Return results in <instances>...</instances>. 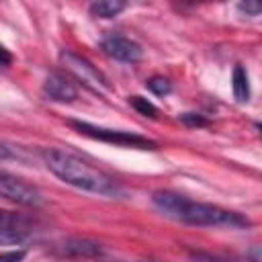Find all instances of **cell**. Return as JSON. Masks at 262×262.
I'll list each match as a JSON object with an SVG mask.
<instances>
[{"instance_id": "obj_15", "label": "cell", "mask_w": 262, "mask_h": 262, "mask_svg": "<svg viewBox=\"0 0 262 262\" xmlns=\"http://www.w3.org/2000/svg\"><path fill=\"white\" fill-rule=\"evenodd\" d=\"M0 160H23V154L12 143L0 139Z\"/></svg>"}, {"instance_id": "obj_5", "label": "cell", "mask_w": 262, "mask_h": 262, "mask_svg": "<svg viewBox=\"0 0 262 262\" xmlns=\"http://www.w3.org/2000/svg\"><path fill=\"white\" fill-rule=\"evenodd\" d=\"M0 199L25 207H39L43 203V194L35 184L4 170H0Z\"/></svg>"}, {"instance_id": "obj_8", "label": "cell", "mask_w": 262, "mask_h": 262, "mask_svg": "<svg viewBox=\"0 0 262 262\" xmlns=\"http://www.w3.org/2000/svg\"><path fill=\"white\" fill-rule=\"evenodd\" d=\"M43 94L55 102H72L78 98V88L70 78L61 74H49L43 84Z\"/></svg>"}, {"instance_id": "obj_2", "label": "cell", "mask_w": 262, "mask_h": 262, "mask_svg": "<svg viewBox=\"0 0 262 262\" xmlns=\"http://www.w3.org/2000/svg\"><path fill=\"white\" fill-rule=\"evenodd\" d=\"M151 203L166 217H172V219L188 223V225H203V227H217V225H229V227L246 225L248 227L250 225V221L235 211H227V209L211 205V203L192 201V199L172 192V190L154 192Z\"/></svg>"}, {"instance_id": "obj_14", "label": "cell", "mask_w": 262, "mask_h": 262, "mask_svg": "<svg viewBox=\"0 0 262 262\" xmlns=\"http://www.w3.org/2000/svg\"><path fill=\"white\" fill-rule=\"evenodd\" d=\"M180 121H182L184 125H188V127H207V125H211V121L205 119V117L199 115V113H182V115H180Z\"/></svg>"}, {"instance_id": "obj_17", "label": "cell", "mask_w": 262, "mask_h": 262, "mask_svg": "<svg viewBox=\"0 0 262 262\" xmlns=\"http://www.w3.org/2000/svg\"><path fill=\"white\" fill-rule=\"evenodd\" d=\"M27 256L25 250H8V252H0V262H23Z\"/></svg>"}, {"instance_id": "obj_19", "label": "cell", "mask_w": 262, "mask_h": 262, "mask_svg": "<svg viewBox=\"0 0 262 262\" xmlns=\"http://www.w3.org/2000/svg\"><path fill=\"white\" fill-rule=\"evenodd\" d=\"M12 63V55H10V51L8 49H4L2 45H0V66H10Z\"/></svg>"}, {"instance_id": "obj_4", "label": "cell", "mask_w": 262, "mask_h": 262, "mask_svg": "<svg viewBox=\"0 0 262 262\" xmlns=\"http://www.w3.org/2000/svg\"><path fill=\"white\" fill-rule=\"evenodd\" d=\"M59 61L61 66L66 68V72H70L78 82H82L88 90L96 92V94H102L104 90H108V80L98 72L96 66H92L86 57L70 51V49H63L59 53Z\"/></svg>"}, {"instance_id": "obj_11", "label": "cell", "mask_w": 262, "mask_h": 262, "mask_svg": "<svg viewBox=\"0 0 262 262\" xmlns=\"http://www.w3.org/2000/svg\"><path fill=\"white\" fill-rule=\"evenodd\" d=\"M125 2L121 0H100V2H94L90 4V12L98 18H113L117 16L121 10H125Z\"/></svg>"}, {"instance_id": "obj_10", "label": "cell", "mask_w": 262, "mask_h": 262, "mask_svg": "<svg viewBox=\"0 0 262 262\" xmlns=\"http://www.w3.org/2000/svg\"><path fill=\"white\" fill-rule=\"evenodd\" d=\"M231 88H233V98L237 102H246L250 98V82H248V72L242 66L233 68L231 74Z\"/></svg>"}, {"instance_id": "obj_3", "label": "cell", "mask_w": 262, "mask_h": 262, "mask_svg": "<svg viewBox=\"0 0 262 262\" xmlns=\"http://www.w3.org/2000/svg\"><path fill=\"white\" fill-rule=\"evenodd\" d=\"M70 125L78 133H82L86 137H92V139H98V141H104V143H115V145H123V147H137V149H158L156 141H151L143 135L131 133V131L98 127V125H92V123H86V121H70Z\"/></svg>"}, {"instance_id": "obj_9", "label": "cell", "mask_w": 262, "mask_h": 262, "mask_svg": "<svg viewBox=\"0 0 262 262\" xmlns=\"http://www.w3.org/2000/svg\"><path fill=\"white\" fill-rule=\"evenodd\" d=\"M57 256H68V258H92L102 254V248L98 242L84 239V237H68L61 244L53 248Z\"/></svg>"}, {"instance_id": "obj_1", "label": "cell", "mask_w": 262, "mask_h": 262, "mask_svg": "<svg viewBox=\"0 0 262 262\" xmlns=\"http://www.w3.org/2000/svg\"><path fill=\"white\" fill-rule=\"evenodd\" d=\"M41 156H43L45 166L66 184H72L80 190L102 194L108 199L123 196V186L113 176H108L100 168L84 162L76 154H70L59 147H45Z\"/></svg>"}, {"instance_id": "obj_18", "label": "cell", "mask_w": 262, "mask_h": 262, "mask_svg": "<svg viewBox=\"0 0 262 262\" xmlns=\"http://www.w3.org/2000/svg\"><path fill=\"white\" fill-rule=\"evenodd\" d=\"M194 260L196 262H235V260H225V258H219V256H211V254H194Z\"/></svg>"}, {"instance_id": "obj_7", "label": "cell", "mask_w": 262, "mask_h": 262, "mask_svg": "<svg viewBox=\"0 0 262 262\" xmlns=\"http://www.w3.org/2000/svg\"><path fill=\"white\" fill-rule=\"evenodd\" d=\"M102 51L117 59V61H125V63H135L143 57V49L137 41L129 39V37H121V35H111L106 39H102Z\"/></svg>"}, {"instance_id": "obj_16", "label": "cell", "mask_w": 262, "mask_h": 262, "mask_svg": "<svg viewBox=\"0 0 262 262\" xmlns=\"http://www.w3.org/2000/svg\"><path fill=\"white\" fill-rule=\"evenodd\" d=\"M237 10L239 12H246V14H252V16H258L260 10H262V6L256 0H248V2H239L237 4Z\"/></svg>"}, {"instance_id": "obj_13", "label": "cell", "mask_w": 262, "mask_h": 262, "mask_svg": "<svg viewBox=\"0 0 262 262\" xmlns=\"http://www.w3.org/2000/svg\"><path fill=\"white\" fill-rule=\"evenodd\" d=\"M145 86H147L154 94H158V96H166V94L172 92V82H170L168 78H164V76H151V78L145 82Z\"/></svg>"}, {"instance_id": "obj_6", "label": "cell", "mask_w": 262, "mask_h": 262, "mask_svg": "<svg viewBox=\"0 0 262 262\" xmlns=\"http://www.w3.org/2000/svg\"><path fill=\"white\" fill-rule=\"evenodd\" d=\"M31 233L29 221L12 211L0 209V246H16L23 244Z\"/></svg>"}, {"instance_id": "obj_12", "label": "cell", "mask_w": 262, "mask_h": 262, "mask_svg": "<svg viewBox=\"0 0 262 262\" xmlns=\"http://www.w3.org/2000/svg\"><path fill=\"white\" fill-rule=\"evenodd\" d=\"M129 104L143 117H149V119H156L158 117V106L154 102H149L147 98L143 96H129Z\"/></svg>"}]
</instances>
